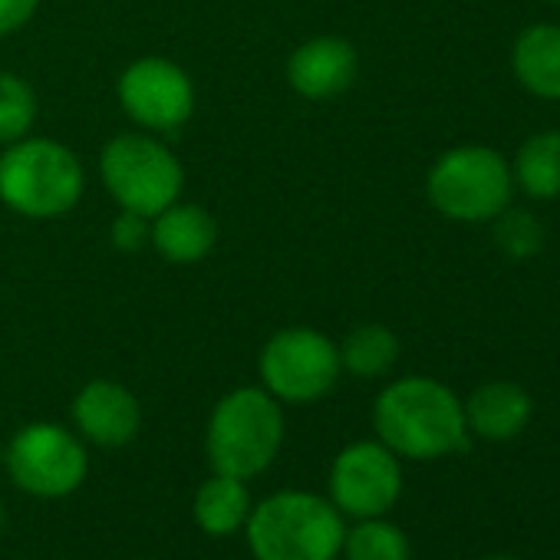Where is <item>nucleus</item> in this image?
<instances>
[{"label": "nucleus", "instance_id": "nucleus-25", "mask_svg": "<svg viewBox=\"0 0 560 560\" xmlns=\"http://www.w3.org/2000/svg\"><path fill=\"white\" fill-rule=\"evenodd\" d=\"M485 560H517V557H485Z\"/></svg>", "mask_w": 560, "mask_h": 560}, {"label": "nucleus", "instance_id": "nucleus-13", "mask_svg": "<svg viewBox=\"0 0 560 560\" xmlns=\"http://www.w3.org/2000/svg\"><path fill=\"white\" fill-rule=\"evenodd\" d=\"M517 86L537 100L560 103V24H530L511 47Z\"/></svg>", "mask_w": 560, "mask_h": 560}, {"label": "nucleus", "instance_id": "nucleus-21", "mask_svg": "<svg viewBox=\"0 0 560 560\" xmlns=\"http://www.w3.org/2000/svg\"><path fill=\"white\" fill-rule=\"evenodd\" d=\"M37 119V96L18 73H0V142H21Z\"/></svg>", "mask_w": 560, "mask_h": 560}, {"label": "nucleus", "instance_id": "nucleus-12", "mask_svg": "<svg viewBox=\"0 0 560 560\" xmlns=\"http://www.w3.org/2000/svg\"><path fill=\"white\" fill-rule=\"evenodd\" d=\"M360 57L343 37H314L288 60V83L307 100H334L357 80Z\"/></svg>", "mask_w": 560, "mask_h": 560}, {"label": "nucleus", "instance_id": "nucleus-22", "mask_svg": "<svg viewBox=\"0 0 560 560\" xmlns=\"http://www.w3.org/2000/svg\"><path fill=\"white\" fill-rule=\"evenodd\" d=\"M113 244L126 254L132 250H142L145 244H152V218L145 214H136V211H122L116 221H113Z\"/></svg>", "mask_w": 560, "mask_h": 560}, {"label": "nucleus", "instance_id": "nucleus-7", "mask_svg": "<svg viewBox=\"0 0 560 560\" xmlns=\"http://www.w3.org/2000/svg\"><path fill=\"white\" fill-rule=\"evenodd\" d=\"M257 370L264 389L284 402H317L343 373L337 343L311 327H288L273 334L260 350Z\"/></svg>", "mask_w": 560, "mask_h": 560}, {"label": "nucleus", "instance_id": "nucleus-26", "mask_svg": "<svg viewBox=\"0 0 560 560\" xmlns=\"http://www.w3.org/2000/svg\"><path fill=\"white\" fill-rule=\"evenodd\" d=\"M547 4H560V0H547Z\"/></svg>", "mask_w": 560, "mask_h": 560}, {"label": "nucleus", "instance_id": "nucleus-14", "mask_svg": "<svg viewBox=\"0 0 560 560\" xmlns=\"http://www.w3.org/2000/svg\"><path fill=\"white\" fill-rule=\"evenodd\" d=\"M530 396L508 380L478 386L465 402V422L475 435L488 442H508L521 435L530 422Z\"/></svg>", "mask_w": 560, "mask_h": 560}, {"label": "nucleus", "instance_id": "nucleus-17", "mask_svg": "<svg viewBox=\"0 0 560 560\" xmlns=\"http://www.w3.org/2000/svg\"><path fill=\"white\" fill-rule=\"evenodd\" d=\"M247 514H250V498L241 478L214 471L195 494V521L211 537L234 534L237 527L247 524Z\"/></svg>", "mask_w": 560, "mask_h": 560}, {"label": "nucleus", "instance_id": "nucleus-15", "mask_svg": "<svg viewBox=\"0 0 560 560\" xmlns=\"http://www.w3.org/2000/svg\"><path fill=\"white\" fill-rule=\"evenodd\" d=\"M218 228L201 205L172 201L152 218V247L172 264H195L211 254Z\"/></svg>", "mask_w": 560, "mask_h": 560}, {"label": "nucleus", "instance_id": "nucleus-10", "mask_svg": "<svg viewBox=\"0 0 560 560\" xmlns=\"http://www.w3.org/2000/svg\"><path fill=\"white\" fill-rule=\"evenodd\" d=\"M402 491V468L396 452L383 442L347 445L330 468V498L340 514L350 517H380L386 514Z\"/></svg>", "mask_w": 560, "mask_h": 560}, {"label": "nucleus", "instance_id": "nucleus-8", "mask_svg": "<svg viewBox=\"0 0 560 560\" xmlns=\"http://www.w3.org/2000/svg\"><path fill=\"white\" fill-rule=\"evenodd\" d=\"M83 442L54 422L24 425L8 448V471L18 488L37 498H67L86 478Z\"/></svg>", "mask_w": 560, "mask_h": 560}, {"label": "nucleus", "instance_id": "nucleus-19", "mask_svg": "<svg viewBox=\"0 0 560 560\" xmlns=\"http://www.w3.org/2000/svg\"><path fill=\"white\" fill-rule=\"evenodd\" d=\"M347 560H409V540L406 534L380 517H363L347 537H343Z\"/></svg>", "mask_w": 560, "mask_h": 560}, {"label": "nucleus", "instance_id": "nucleus-20", "mask_svg": "<svg viewBox=\"0 0 560 560\" xmlns=\"http://www.w3.org/2000/svg\"><path fill=\"white\" fill-rule=\"evenodd\" d=\"M544 224L534 211H524V208H504L498 218H494V244L501 247L504 257L511 260H530L540 254L544 247Z\"/></svg>", "mask_w": 560, "mask_h": 560}, {"label": "nucleus", "instance_id": "nucleus-18", "mask_svg": "<svg viewBox=\"0 0 560 560\" xmlns=\"http://www.w3.org/2000/svg\"><path fill=\"white\" fill-rule=\"evenodd\" d=\"M337 350H340V366L347 373L360 376V380H380L399 360V340L383 324H360V327H353Z\"/></svg>", "mask_w": 560, "mask_h": 560}, {"label": "nucleus", "instance_id": "nucleus-16", "mask_svg": "<svg viewBox=\"0 0 560 560\" xmlns=\"http://www.w3.org/2000/svg\"><path fill=\"white\" fill-rule=\"evenodd\" d=\"M514 188H521L534 201L560 198V132L540 129L527 136L511 159Z\"/></svg>", "mask_w": 560, "mask_h": 560}, {"label": "nucleus", "instance_id": "nucleus-9", "mask_svg": "<svg viewBox=\"0 0 560 560\" xmlns=\"http://www.w3.org/2000/svg\"><path fill=\"white\" fill-rule=\"evenodd\" d=\"M119 103L132 122L149 132H172L195 113L188 73L165 57H142L119 77Z\"/></svg>", "mask_w": 560, "mask_h": 560}, {"label": "nucleus", "instance_id": "nucleus-2", "mask_svg": "<svg viewBox=\"0 0 560 560\" xmlns=\"http://www.w3.org/2000/svg\"><path fill=\"white\" fill-rule=\"evenodd\" d=\"M247 544L257 560H337L343 514L311 491H277L247 514Z\"/></svg>", "mask_w": 560, "mask_h": 560}, {"label": "nucleus", "instance_id": "nucleus-6", "mask_svg": "<svg viewBox=\"0 0 560 560\" xmlns=\"http://www.w3.org/2000/svg\"><path fill=\"white\" fill-rule=\"evenodd\" d=\"M100 175L122 211L155 218L178 201L185 172L168 145L152 136L122 132L100 155Z\"/></svg>", "mask_w": 560, "mask_h": 560}, {"label": "nucleus", "instance_id": "nucleus-5", "mask_svg": "<svg viewBox=\"0 0 560 560\" xmlns=\"http://www.w3.org/2000/svg\"><path fill=\"white\" fill-rule=\"evenodd\" d=\"M80 159L54 139H21L0 159V198L24 218H60L83 198Z\"/></svg>", "mask_w": 560, "mask_h": 560}, {"label": "nucleus", "instance_id": "nucleus-24", "mask_svg": "<svg viewBox=\"0 0 560 560\" xmlns=\"http://www.w3.org/2000/svg\"><path fill=\"white\" fill-rule=\"evenodd\" d=\"M4 517H8V514H4V501H0V530H4Z\"/></svg>", "mask_w": 560, "mask_h": 560}, {"label": "nucleus", "instance_id": "nucleus-3", "mask_svg": "<svg viewBox=\"0 0 560 560\" xmlns=\"http://www.w3.org/2000/svg\"><path fill=\"white\" fill-rule=\"evenodd\" d=\"M284 442V412L267 389L241 386L228 393L208 419V462L218 475L254 478L280 452Z\"/></svg>", "mask_w": 560, "mask_h": 560}, {"label": "nucleus", "instance_id": "nucleus-11", "mask_svg": "<svg viewBox=\"0 0 560 560\" xmlns=\"http://www.w3.org/2000/svg\"><path fill=\"white\" fill-rule=\"evenodd\" d=\"M73 422L93 445L122 448L136 439L142 409L126 386L109 380H93L73 399Z\"/></svg>", "mask_w": 560, "mask_h": 560}, {"label": "nucleus", "instance_id": "nucleus-1", "mask_svg": "<svg viewBox=\"0 0 560 560\" xmlns=\"http://www.w3.org/2000/svg\"><path fill=\"white\" fill-rule=\"evenodd\" d=\"M380 442L402 458H442L468 445L465 402L439 380L406 376L389 383L373 406Z\"/></svg>", "mask_w": 560, "mask_h": 560}, {"label": "nucleus", "instance_id": "nucleus-4", "mask_svg": "<svg viewBox=\"0 0 560 560\" xmlns=\"http://www.w3.org/2000/svg\"><path fill=\"white\" fill-rule=\"evenodd\" d=\"M425 195L448 221H494L514 198L511 162L491 145H455L432 162Z\"/></svg>", "mask_w": 560, "mask_h": 560}, {"label": "nucleus", "instance_id": "nucleus-23", "mask_svg": "<svg viewBox=\"0 0 560 560\" xmlns=\"http://www.w3.org/2000/svg\"><path fill=\"white\" fill-rule=\"evenodd\" d=\"M40 0H0V37L21 31L34 14Z\"/></svg>", "mask_w": 560, "mask_h": 560}]
</instances>
